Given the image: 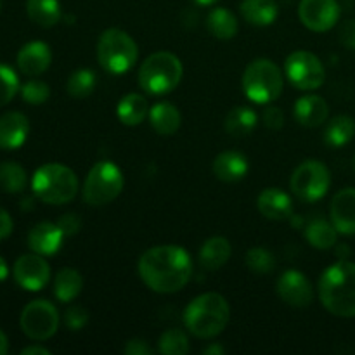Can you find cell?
Listing matches in <instances>:
<instances>
[{
	"label": "cell",
	"mask_w": 355,
	"mask_h": 355,
	"mask_svg": "<svg viewBox=\"0 0 355 355\" xmlns=\"http://www.w3.org/2000/svg\"><path fill=\"white\" fill-rule=\"evenodd\" d=\"M338 37L342 45H345L350 51H355V19H347L345 23H342Z\"/></svg>",
	"instance_id": "obj_41"
},
{
	"label": "cell",
	"mask_w": 355,
	"mask_h": 355,
	"mask_svg": "<svg viewBox=\"0 0 355 355\" xmlns=\"http://www.w3.org/2000/svg\"><path fill=\"white\" fill-rule=\"evenodd\" d=\"M21 97L23 101H26L28 104H33V106H38V104H44L45 101L51 97V89L45 82L37 78H31L21 87Z\"/></svg>",
	"instance_id": "obj_37"
},
{
	"label": "cell",
	"mask_w": 355,
	"mask_h": 355,
	"mask_svg": "<svg viewBox=\"0 0 355 355\" xmlns=\"http://www.w3.org/2000/svg\"><path fill=\"white\" fill-rule=\"evenodd\" d=\"M340 3L336 0H300L298 17L311 31L324 33L331 30L340 19Z\"/></svg>",
	"instance_id": "obj_12"
},
{
	"label": "cell",
	"mask_w": 355,
	"mask_h": 355,
	"mask_svg": "<svg viewBox=\"0 0 355 355\" xmlns=\"http://www.w3.org/2000/svg\"><path fill=\"white\" fill-rule=\"evenodd\" d=\"M262 121L267 128H270V130H279V128H283V125H284L283 110L277 106H272V104H269V106H266V110H263Z\"/></svg>",
	"instance_id": "obj_39"
},
{
	"label": "cell",
	"mask_w": 355,
	"mask_h": 355,
	"mask_svg": "<svg viewBox=\"0 0 355 355\" xmlns=\"http://www.w3.org/2000/svg\"><path fill=\"white\" fill-rule=\"evenodd\" d=\"M0 9H2V0H0Z\"/></svg>",
	"instance_id": "obj_49"
},
{
	"label": "cell",
	"mask_w": 355,
	"mask_h": 355,
	"mask_svg": "<svg viewBox=\"0 0 355 355\" xmlns=\"http://www.w3.org/2000/svg\"><path fill=\"white\" fill-rule=\"evenodd\" d=\"M12 218H10V215L7 214L3 208H0V239H6L9 238L10 232H12Z\"/></svg>",
	"instance_id": "obj_43"
},
{
	"label": "cell",
	"mask_w": 355,
	"mask_h": 355,
	"mask_svg": "<svg viewBox=\"0 0 355 355\" xmlns=\"http://www.w3.org/2000/svg\"><path fill=\"white\" fill-rule=\"evenodd\" d=\"M207 28L218 40H231L238 33V19L225 7H217L207 17Z\"/></svg>",
	"instance_id": "obj_30"
},
{
	"label": "cell",
	"mask_w": 355,
	"mask_h": 355,
	"mask_svg": "<svg viewBox=\"0 0 355 355\" xmlns=\"http://www.w3.org/2000/svg\"><path fill=\"white\" fill-rule=\"evenodd\" d=\"M31 189L47 205H64L78 194V177L61 163H47L33 173Z\"/></svg>",
	"instance_id": "obj_4"
},
{
	"label": "cell",
	"mask_w": 355,
	"mask_h": 355,
	"mask_svg": "<svg viewBox=\"0 0 355 355\" xmlns=\"http://www.w3.org/2000/svg\"><path fill=\"white\" fill-rule=\"evenodd\" d=\"M239 10L253 26H269L279 14L276 0H243Z\"/></svg>",
	"instance_id": "obj_24"
},
{
	"label": "cell",
	"mask_w": 355,
	"mask_h": 355,
	"mask_svg": "<svg viewBox=\"0 0 355 355\" xmlns=\"http://www.w3.org/2000/svg\"><path fill=\"white\" fill-rule=\"evenodd\" d=\"M28 177L21 165L14 162H6L0 165V189L9 194L21 193L26 187Z\"/></svg>",
	"instance_id": "obj_32"
},
{
	"label": "cell",
	"mask_w": 355,
	"mask_h": 355,
	"mask_svg": "<svg viewBox=\"0 0 355 355\" xmlns=\"http://www.w3.org/2000/svg\"><path fill=\"white\" fill-rule=\"evenodd\" d=\"M248 158L239 151H224L215 158L214 173L222 182H238L248 173Z\"/></svg>",
	"instance_id": "obj_21"
},
{
	"label": "cell",
	"mask_w": 355,
	"mask_h": 355,
	"mask_svg": "<svg viewBox=\"0 0 355 355\" xmlns=\"http://www.w3.org/2000/svg\"><path fill=\"white\" fill-rule=\"evenodd\" d=\"M58 225L64 232V236H75L80 231V227H82V218L76 214H66L59 218Z\"/></svg>",
	"instance_id": "obj_40"
},
{
	"label": "cell",
	"mask_w": 355,
	"mask_h": 355,
	"mask_svg": "<svg viewBox=\"0 0 355 355\" xmlns=\"http://www.w3.org/2000/svg\"><path fill=\"white\" fill-rule=\"evenodd\" d=\"M97 76L94 75L92 69H76L71 76L68 78V83H66V90L71 97L75 99H85L90 94L94 92L97 83Z\"/></svg>",
	"instance_id": "obj_33"
},
{
	"label": "cell",
	"mask_w": 355,
	"mask_h": 355,
	"mask_svg": "<svg viewBox=\"0 0 355 355\" xmlns=\"http://www.w3.org/2000/svg\"><path fill=\"white\" fill-rule=\"evenodd\" d=\"M64 232L61 231L58 224L52 222H40V224L33 225L31 231L28 232V246L33 253L38 255L51 257L61 250L62 239H64Z\"/></svg>",
	"instance_id": "obj_16"
},
{
	"label": "cell",
	"mask_w": 355,
	"mask_h": 355,
	"mask_svg": "<svg viewBox=\"0 0 355 355\" xmlns=\"http://www.w3.org/2000/svg\"><path fill=\"white\" fill-rule=\"evenodd\" d=\"M21 355H51V350L35 345V347H26V349L21 350Z\"/></svg>",
	"instance_id": "obj_44"
},
{
	"label": "cell",
	"mask_w": 355,
	"mask_h": 355,
	"mask_svg": "<svg viewBox=\"0 0 355 355\" xmlns=\"http://www.w3.org/2000/svg\"><path fill=\"white\" fill-rule=\"evenodd\" d=\"M224 352H225L224 347L218 345V343H214V345H210V347H207V349H203V354L205 355H222Z\"/></svg>",
	"instance_id": "obj_45"
},
{
	"label": "cell",
	"mask_w": 355,
	"mask_h": 355,
	"mask_svg": "<svg viewBox=\"0 0 355 355\" xmlns=\"http://www.w3.org/2000/svg\"><path fill=\"white\" fill-rule=\"evenodd\" d=\"M355 137V120L349 114H338L324 130V142L329 148H343Z\"/></svg>",
	"instance_id": "obj_31"
},
{
	"label": "cell",
	"mask_w": 355,
	"mask_h": 355,
	"mask_svg": "<svg viewBox=\"0 0 355 355\" xmlns=\"http://www.w3.org/2000/svg\"><path fill=\"white\" fill-rule=\"evenodd\" d=\"M319 300L336 318H355V263L338 260L322 272Z\"/></svg>",
	"instance_id": "obj_2"
},
{
	"label": "cell",
	"mask_w": 355,
	"mask_h": 355,
	"mask_svg": "<svg viewBox=\"0 0 355 355\" xmlns=\"http://www.w3.org/2000/svg\"><path fill=\"white\" fill-rule=\"evenodd\" d=\"M284 75L298 90H318L326 80V69L321 59L309 51H295L284 62Z\"/></svg>",
	"instance_id": "obj_10"
},
{
	"label": "cell",
	"mask_w": 355,
	"mask_h": 355,
	"mask_svg": "<svg viewBox=\"0 0 355 355\" xmlns=\"http://www.w3.org/2000/svg\"><path fill=\"white\" fill-rule=\"evenodd\" d=\"M30 132V121L19 111H9L0 116V149H17L24 144Z\"/></svg>",
	"instance_id": "obj_19"
},
{
	"label": "cell",
	"mask_w": 355,
	"mask_h": 355,
	"mask_svg": "<svg viewBox=\"0 0 355 355\" xmlns=\"http://www.w3.org/2000/svg\"><path fill=\"white\" fill-rule=\"evenodd\" d=\"M283 73L270 59H255L243 73V92L252 103L270 104L283 92Z\"/></svg>",
	"instance_id": "obj_7"
},
{
	"label": "cell",
	"mask_w": 355,
	"mask_h": 355,
	"mask_svg": "<svg viewBox=\"0 0 355 355\" xmlns=\"http://www.w3.org/2000/svg\"><path fill=\"white\" fill-rule=\"evenodd\" d=\"M123 173L113 162L96 163L87 173L83 184V200L90 207H104L116 200L123 191Z\"/></svg>",
	"instance_id": "obj_8"
},
{
	"label": "cell",
	"mask_w": 355,
	"mask_h": 355,
	"mask_svg": "<svg viewBox=\"0 0 355 355\" xmlns=\"http://www.w3.org/2000/svg\"><path fill=\"white\" fill-rule=\"evenodd\" d=\"M12 276L23 290L40 291L51 281V267H49L44 255L30 253V255H23L16 260Z\"/></svg>",
	"instance_id": "obj_13"
},
{
	"label": "cell",
	"mask_w": 355,
	"mask_h": 355,
	"mask_svg": "<svg viewBox=\"0 0 355 355\" xmlns=\"http://www.w3.org/2000/svg\"><path fill=\"white\" fill-rule=\"evenodd\" d=\"M331 186V173L322 162L307 159L295 168L290 179L291 193L302 201L314 203L326 196Z\"/></svg>",
	"instance_id": "obj_9"
},
{
	"label": "cell",
	"mask_w": 355,
	"mask_h": 355,
	"mask_svg": "<svg viewBox=\"0 0 355 355\" xmlns=\"http://www.w3.org/2000/svg\"><path fill=\"white\" fill-rule=\"evenodd\" d=\"M7 276H9V267H7L6 260H3L2 257H0V281L6 279Z\"/></svg>",
	"instance_id": "obj_47"
},
{
	"label": "cell",
	"mask_w": 355,
	"mask_h": 355,
	"mask_svg": "<svg viewBox=\"0 0 355 355\" xmlns=\"http://www.w3.org/2000/svg\"><path fill=\"white\" fill-rule=\"evenodd\" d=\"M87 322H89V312L83 307L75 305V307H69L64 312V324L71 331H80V329L85 328Z\"/></svg>",
	"instance_id": "obj_38"
},
{
	"label": "cell",
	"mask_w": 355,
	"mask_h": 355,
	"mask_svg": "<svg viewBox=\"0 0 355 355\" xmlns=\"http://www.w3.org/2000/svg\"><path fill=\"white\" fill-rule=\"evenodd\" d=\"M194 3H198V6H211V3H215L217 0H193Z\"/></svg>",
	"instance_id": "obj_48"
},
{
	"label": "cell",
	"mask_w": 355,
	"mask_h": 355,
	"mask_svg": "<svg viewBox=\"0 0 355 355\" xmlns=\"http://www.w3.org/2000/svg\"><path fill=\"white\" fill-rule=\"evenodd\" d=\"M245 263L252 272L260 274V276H267L276 269V257L266 248H252L245 257Z\"/></svg>",
	"instance_id": "obj_35"
},
{
	"label": "cell",
	"mask_w": 355,
	"mask_h": 355,
	"mask_svg": "<svg viewBox=\"0 0 355 355\" xmlns=\"http://www.w3.org/2000/svg\"><path fill=\"white\" fill-rule=\"evenodd\" d=\"M259 116L248 106H238L231 110L225 116V132L232 137H246L255 130Z\"/></svg>",
	"instance_id": "obj_28"
},
{
	"label": "cell",
	"mask_w": 355,
	"mask_h": 355,
	"mask_svg": "<svg viewBox=\"0 0 355 355\" xmlns=\"http://www.w3.org/2000/svg\"><path fill=\"white\" fill-rule=\"evenodd\" d=\"M19 92V78L10 66L0 62V107L9 104Z\"/></svg>",
	"instance_id": "obj_36"
},
{
	"label": "cell",
	"mask_w": 355,
	"mask_h": 355,
	"mask_svg": "<svg viewBox=\"0 0 355 355\" xmlns=\"http://www.w3.org/2000/svg\"><path fill=\"white\" fill-rule=\"evenodd\" d=\"M9 350V342H7V336L0 331V355H6Z\"/></svg>",
	"instance_id": "obj_46"
},
{
	"label": "cell",
	"mask_w": 355,
	"mask_h": 355,
	"mask_svg": "<svg viewBox=\"0 0 355 355\" xmlns=\"http://www.w3.org/2000/svg\"><path fill=\"white\" fill-rule=\"evenodd\" d=\"M276 291L281 300L291 307H309L314 302V288L311 281L297 269H290L281 274Z\"/></svg>",
	"instance_id": "obj_14"
},
{
	"label": "cell",
	"mask_w": 355,
	"mask_h": 355,
	"mask_svg": "<svg viewBox=\"0 0 355 355\" xmlns=\"http://www.w3.org/2000/svg\"><path fill=\"white\" fill-rule=\"evenodd\" d=\"M305 238L309 245L318 250H329L338 241V231L335 229L333 222L322 217H315L305 225Z\"/></svg>",
	"instance_id": "obj_25"
},
{
	"label": "cell",
	"mask_w": 355,
	"mask_h": 355,
	"mask_svg": "<svg viewBox=\"0 0 355 355\" xmlns=\"http://www.w3.org/2000/svg\"><path fill=\"white\" fill-rule=\"evenodd\" d=\"M116 114L121 123L128 125V127H135V125L142 123L146 116H149V104L141 94H127L118 103Z\"/></svg>",
	"instance_id": "obj_26"
},
{
	"label": "cell",
	"mask_w": 355,
	"mask_h": 355,
	"mask_svg": "<svg viewBox=\"0 0 355 355\" xmlns=\"http://www.w3.org/2000/svg\"><path fill=\"white\" fill-rule=\"evenodd\" d=\"M137 269L149 290L170 295L180 291L191 281L193 260L180 246L162 245L142 253Z\"/></svg>",
	"instance_id": "obj_1"
},
{
	"label": "cell",
	"mask_w": 355,
	"mask_h": 355,
	"mask_svg": "<svg viewBox=\"0 0 355 355\" xmlns=\"http://www.w3.org/2000/svg\"><path fill=\"white\" fill-rule=\"evenodd\" d=\"M24 335L35 342H44L55 335L59 328V314L49 300H33L23 309L19 319Z\"/></svg>",
	"instance_id": "obj_11"
},
{
	"label": "cell",
	"mask_w": 355,
	"mask_h": 355,
	"mask_svg": "<svg viewBox=\"0 0 355 355\" xmlns=\"http://www.w3.org/2000/svg\"><path fill=\"white\" fill-rule=\"evenodd\" d=\"M329 217L338 234H355V187H345L333 196Z\"/></svg>",
	"instance_id": "obj_15"
},
{
	"label": "cell",
	"mask_w": 355,
	"mask_h": 355,
	"mask_svg": "<svg viewBox=\"0 0 355 355\" xmlns=\"http://www.w3.org/2000/svg\"><path fill=\"white\" fill-rule=\"evenodd\" d=\"M83 290V277L76 269L66 267L54 277V295L59 302L68 304L73 302Z\"/></svg>",
	"instance_id": "obj_27"
},
{
	"label": "cell",
	"mask_w": 355,
	"mask_h": 355,
	"mask_svg": "<svg viewBox=\"0 0 355 355\" xmlns=\"http://www.w3.org/2000/svg\"><path fill=\"white\" fill-rule=\"evenodd\" d=\"M354 166H355V158H354Z\"/></svg>",
	"instance_id": "obj_50"
},
{
	"label": "cell",
	"mask_w": 355,
	"mask_h": 355,
	"mask_svg": "<svg viewBox=\"0 0 355 355\" xmlns=\"http://www.w3.org/2000/svg\"><path fill=\"white\" fill-rule=\"evenodd\" d=\"M28 17L42 28H52L61 19V6L59 0H28Z\"/></svg>",
	"instance_id": "obj_29"
},
{
	"label": "cell",
	"mask_w": 355,
	"mask_h": 355,
	"mask_svg": "<svg viewBox=\"0 0 355 355\" xmlns=\"http://www.w3.org/2000/svg\"><path fill=\"white\" fill-rule=\"evenodd\" d=\"M184 75L182 61L166 51L149 55L139 68V85L153 96H163L175 89Z\"/></svg>",
	"instance_id": "obj_5"
},
{
	"label": "cell",
	"mask_w": 355,
	"mask_h": 355,
	"mask_svg": "<svg viewBox=\"0 0 355 355\" xmlns=\"http://www.w3.org/2000/svg\"><path fill=\"white\" fill-rule=\"evenodd\" d=\"M232 253V246L231 243L227 241L222 236H214V238L207 239L203 243L200 250V263L205 270H214L220 269L224 267L225 263L229 262Z\"/></svg>",
	"instance_id": "obj_22"
},
{
	"label": "cell",
	"mask_w": 355,
	"mask_h": 355,
	"mask_svg": "<svg viewBox=\"0 0 355 355\" xmlns=\"http://www.w3.org/2000/svg\"><path fill=\"white\" fill-rule=\"evenodd\" d=\"M123 352L127 355H153V349L146 340L134 338V340H128Z\"/></svg>",
	"instance_id": "obj_42"
},
{
	"label": "cell",
	"mask_w": 355,
	"mask_h": 355,
	"mask_svg": "<svg viewBox=\"0 0 355 355\" xmlns=\"http://www.w3.org/2000/svg\"><path fill=\"white\" fill-rule=\"evenodd\" d=\"M149 123L159 135H173L180 128L182 114L172 103H158L149 110Z\"/></svg>",
	"instance_id": "obj_23"
},
{
	"label": "cell",
	"mask_w": 355,
	"mask_h": 355,
	"mask_svg": "<svg viewBox=\"0 0 355 355\" xmlns=\"http://www.w3.org/2000/svg\"><path fill=\"white\" fill-rule=\"evenodd\" d=\"M257 208L269 220H288L293 217V201L279 187H267L257 198Z\"/></svg>",
	"instance_id": "obj_17"
},
{
	"label": "cell",
	"mask_w": 355,
	"mask_h": 355,
	"mask_svg": "<svg viewBox=\"0 0 355 355\" xmlns=\"http://www.w3.org/2000/svg\"><path fill=\"white\" fill-rule=\"evenodd\" d=\"M158 352L163 355H186L189 352V338L182 329H168L159 336Z\"/></svg>",
	"instance_id": "obj_34"
},
{
	"label": "cell",
	"mask_w": 355,
	"mask_h": 355,
	"mask_svg": "<svg viewBox=\"0 0 355 355\" xmlns=\"http://www.w3.org/2000/svg\"><path fill=\"white\" fill-rule=\"evenodd\" d=\"M231 319V307L218 293H203L184 311V326L193 336L210 340L220 335Z\"/></svg>",
	"instance_id": "obj_3"
},
{
	"label": "cell",
	"mask_w": 355,
	"mask_h": 355,
	"mask_svg": "<svg viewBox=\"0 0 355 355\" xmlns=\"http://www.w3.org/2000/svg\"><path fill=\"white\" fill-rule=\"evenodd\" d=\"M295 120L307 128H315L324 123L329 116V106L321 96L309 94L300 97L295 104Z\"/></svg>",
	"instance_id": "obj_20"
},
{
	"label": "cell",
	"mask_w": 355,
	"mask_h": 355,
	"mask_svg": "<svg viewBox=\"0 0 355 355\" xmlns=\"http://www.w3.org/2000/svg\"><path fill=\"white\" fill-rule=\"evenodd\" d=\"M52 62L51 47L44 42H30L17 54V68L26 76H38L49 69Z\"/></svg>",
	"instance_id": "obj_18"
},
{
	"label": "cell",
	"mask_w": 355,
	"mask_h": 355,
	"mask_svg": "<svg viewBox=\"0 0 355 355\" xmlns=\"http://www.w3.org/2000/svg\"><path fill=\"white\" fill-rule=\"evenodd\" d=\"M97 61L101 68L113 75H121L134 68L139 58V47L134 38L123 30L110 28L97 40Z\"/></svg>",
	"instance_id": "obj_6"
}]
</instances>
